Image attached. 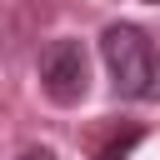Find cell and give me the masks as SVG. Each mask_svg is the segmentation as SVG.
<instances>
[{
    "label": "cell",
    "mask_w": 160,
    "mask_h": 160,
    "mask_svg": "<svg viewBox=\"0 0 160 160\" xmlns=\"http://www.w3.org/2000/svg\"><path fill=\"white\" fill-rule=\"evenodd\" d=\"M100 55H105V70H110V90L120 100H135V105L160 100V50L140 25H130V20L105 25Z\"/></svg>",
    "instance_id": "6da1fadb"
},
{
    "label": "cell",
    "mask_w": 160,
    "mask_h": 160,
    "mask_svg": "<svg viewBox=\"0 0 160 160\" xmlns=\"http://www.w3.org/2000/svg\"><path fill=\"white\" fill-rule=\"evenodd\" d=\"M40 90L55 100V105H80L85 90H90V55L80 40H50L40 50Z\"/></svg>",
    "instance_id": "7a4b0ae2"
},
{
    "label": "cell",
    "mask_w": 160,
    "mask_h": 160,
    "mask_svg": "<svg viewBox=\"0 0 160 160\" xmlns=\"http://www.w3.org/2000/svg\"><path fill=\"white\" fill-rule=\"evenodd\" d=\"M140 135H145L140 125H130V130H120V135H110V140H105V145L95 150V160H125V155H130V150L140 145Z\"/></svg>",
    "instance_id": "3957f363"
},
{
    "label": "cell",
    "mask_w": 160,
    "mask_h": 160,
    "mask_svg": "<svg viewBox=\"0 0 160 160\" xmlns=\"http://www.w3.org/2000/svg\"><path fill=\"white\" fill-rule=\"evenodd\" d=\"M20 160H60L50 145H30V150H20Z\"/></svg>",
    "instance_id": "277c9868"
},
{
    "label": "cell",
    "mask_w": 160,
    "mask_h": 160,
    "mask_svg": "<svg viewBox=\"0 0 160 160\" xmlns=\"http://www.w3.org/2000/svg\"><path fill=\"white\" fill-rule=\"evenodd\" d=\"M155 5H160V0H155Z\"/></svg>",
    "instance_id": "5b68a950"
}]
</instances>
